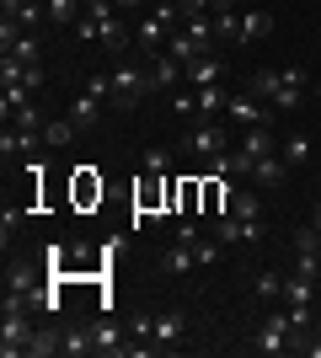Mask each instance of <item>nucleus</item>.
<instances>
[{
	"label": "nucleus",
	"mask_w": 321,
	"mask_h": 358,
	"mask_svg": "<svg viewBox=\"0 0 321 358\" xmlns=\"http://www.w3.org/2000/svg\"><path fill=\"white\" fill-rule=\"evenodd\" d=\"M246 91H252L257 102H268L273 113H294V107H300V96H306L300 86H290V80H284V70H252Z\"/></svg>",
	"instance_id": "1"
},
{
	"label": "nucleus",
	"mask_w": 321,
	"mask_h": 358,
	"mask_svg": "<svg viewBox=\"0 0 321 358\" xmlns=\"http://www.w3.org/2000/svg\"><path fill=\"white\" fill-rule=\"evenodd\" d=\"M107 75H113V102H118V107H129V102H139V96H150V91H155L150 70L134 64V59H118Z\"/></svg>",
	"instance_id": "2"
},
{
	"label": "nucleus",
	"mask_w": 321,
	"mask_h": 358,
	"mask_svg": "<svg viewBox=\"0 0 321 358\" xmlns=\"http://www.w3.org/2000/svg\"><path fill=\"white\" fill-rule=\"evenodd\" d=\"M252 348L268 358L278 353H294V327H290V305H278V310H268V321L257 327V337H252Z\"/></svg>",
	"instance_id": "3"
},
{
	"label": "nucleus",
	"mask_w": 321,
	"mask_h": 358,
	"mask_svg": "<svg viewBox=\"0 0 321 358\" xmlns=\"http://www.w3.org/2000/svg\"><path fill=\"white\" fill-rule=\"evenodd\" d=\"M32 337H38V327H32V310L0 315V353H6V358H22V353L32 348Z\"/></svg>",
	"instance_id": "4"
},
{
	"label": "nucleus",
	"mask_w": 321,
	"mask_h": 358,
	"mask_svg": "<svg viewBox=\"0 0 321 358\" xmlns=\"http://www.w3.org/2000/svg\"><path fill=\"white\" fill-rule=\"evenodd\" d=\"M214 38H199V32H193V27H177V32H171V38H166V54H171V59H177V64H183V70H187V64H193V59H204V54H214Z\"/></svg>",
	"instance_id": "5"
},
{
	"label": "nucleus",
	"mask_w": 321,
	"mask_h": 358,
	"mask_svg": "<svg viewBox=\"0 0 321 358\" xmlns=\"http://www.w3.org/2000/svg\"><path fill=\"white\" fill-rule=\"evenodd\" d=\"M214 236H220V246H252V241L262 236V224L241 220V214H220V220H214Z\"/></svg>",
	"instance_id": "6"
},
{
	"label": "nucleus",
	"mask_w": 321,
	"mask_h": 358,
	"mask_svg": "<svg viewBox=\"0 0 321 358\" xmlns=\"http://www.w3.org/2000/svg\"><path fill=\"white\" fill-rule=\"evenodd\" d=\"M268 113H273V107L257 102L252 91H236V96H225V118H236L241 129H257V123H268Z\"/></svg>",
	"instance_id": "7"
},
{
	"label": "nucleus",
	"mask_w": 321,
	"mask_h": 358,
	"mask_svg": "<svg viewBox=\"0 0 321 358\" xmlns=\"http://www.w3.org/2000/svg\"><path fill=\"white\" fill-rule=\"evenodd\" d=\"M183 331H187L183 310H155V315H150V343L161 348V353H171V348L183 343Z\"/></svg>",
	"instance_id": "8"
},
{
	"label": "nucleus",
	"mask_w": 321,
	"mask_h": 358,
	"mask_svg": "<svg viewBox=\"0 0 321 358\" xmlns=\"http://www.w3.org/2000/svg\"><path fill=\"white\" fill-rule=\"evenodd\" d=\"M225 80V59L220 54H204V59H193L183 70V86H220Z\"/></svg>",
	"instance_id": "9"
},
{
	"label": "nucleus",
	"mask_w": 321,
	"mask_h": 358,
	"mask_svg": "<svg viewBox=\"0 0 321 358\" xmlns=\"http://www.w3.org/2000/svg\"><path fill=\"white\" fill-rule=\"evenodd\" d=\"M284 177H290V166H284V155H257L252 161V187H284Z\"/></svg>",
	"instance_id": "10"
},
{
	"label": "nucleus",
	"mask_w": 321,
	"mask_h": 358,
	"mask_svg": "<svg viewBox=\"0 0 321 358\" xmlns=\"http://www.w3.org/2000/svg\"><path fill=\"white\" fill-rule=\"evenodd\" d=\"M220 150H225V134H220V129H209V123H199V129L187 134V155H199V161H214Z\"/></svg>",
	"instance_id": "11"
},
{
	"label": "nucleus",
	"mask_w": 321,
	"mask_h": 358,
	"mask_svg": "<svg viewBox=\"0 0 321 358\" xmlns=\"http://www.w3.org/2000/svg\"><path fill=\"white\" fill-rule=\"evenodd\" d=\"M150 80H155V91L183 86V64H177V59L166 54V48H161V54H150Z\"/></svg>",
	"instance_id": "12"
},
{
	"label": "nucleus",
	"mask_w": 321,
	"mask_h": 358,
	"mask_svg": "<svg viewBox=\"0 0 321 358\" xmlns=\"http://www.w3.org/2000/svg\"><path fill=\"white\" fill-rule=\"evenodd\" d=\"M139 48H145V54H161V48H166V22H161V16H139Z\"/></svg>",
	"instance_id": "13"
},
{
	"label": "nucleus",
	"mask_w": 321,
	"mask_h": 358,
	"mask_svg": "<svg viewBox=\"0 0 321 358\" xmlns=\"http://www.w3.org/2000/svg\"><path fill=\"white\" fill-rule=\"evenodd\" d=\"M161 268H166L171 278H187V273L199 268V252H193V246H183V241H171V252L161 257Z\"/></svg>",
	"instance_id": "14"
},
{
	"label": "nucleus",
	"mask_w": 321,
	"mask_h": 358,
	"mask_svg": "<svg viewBox=\"0 0 321 358\" xmlns=\"http://www.w3.org/2000/svg\"><path fill=\"white\" fill-rule=\"evenodd\" d=\"M123 348H129V343H123V331L113 327V321H97V327H92V353H118L123 358Z\"/></svg>",
	"instance_id": "15"
},
{
	"label": "nucleus",
	"mask_w": 321,
	"mask_h": 358,
	"mask_svg": "<svg viewBox=\"0 0 321 358\" xmlns=\"http://www.w3.org/2000/svg\"><path fill=\"white\" fill-rule=\"evenodd\" d=\"M273 32V11H241V43H257V38H268Z\"/></svg>",
	"instance_id": "16"
},
{
	"label": "nucleus",
	"mask_w": 321,
	"mask_h": 358,
	"mask_svg": "<svg viewBox=\"0 0 321 358\" xmlns=\"http://www.w3.org/2000/svg\"><path fill=\"white\" fill-rule=\"evenodd\" d=\"M209 16H214V38H220V43H241V11H236V6L209 11Z\"/></svg>",
	"instance_id": "17"
},
{
	"label": "nucleus",
	"mask_w": 321,
	"mask_h": 358,
	"mask_svg": "<svg viewBox=\"0 0 321 358\" xmlns=\"http://www.w3.org/2000/svg\"><path fill=\"white\" fill-rule=\"evenodd\" d=\"M97 198H102V177H97L92 166H80L76 171V203L86 209V203H97Z\"/></svg>",
	"instance_id": "18"
},
{
	"label": "nucleus",
	"mask_w": 321,
	"mask_h": 358,
	"mask_svg": "<svg viewBox=\"0 0 321 358\" xmlns=\"http://www.w3.org/2000/svg\"><path fill=\"white\" fill-rule=\"evenodd\" d=\"M284 305H290V310H311V278L306 273L284 278Z\"/></svg>",
	"instance_id": "19"
},
{
	"label": "nucleus",
	"mask_w": 321,
	"mask_h": 358,
	"mask_svg": "<svg viewBox=\"0 0 321 358\" xmlns=\"http://www.w3.org/2000/svg\"><path fill=\"white\" fill-rule=\"evenodd\" d=\"M262 187H241V193H236V198H230V209L225 214H241V220H262Z\"/></svg>",
	"instance_id": "20"
},
{
	"label": "nucleus",
	"mask_w": 321,
	"mask_h": 358,
	"mask_svg": "<svg viewBox=\"0 0 321 358\" xmlns=\"http://www.w3.org/2000/svg\"><path fill=\"white\" fill-rule=\"evenodd\" d=\"M59 353H64V358L92 353V327H86V331H80V327H64V331H59Z\"/></svg>",
	"instance_id": "21"
},
{
	"label": "nucleus",
	"mask_w": 321,
	"mask_h": 358,
	"mask_svg": "<svg viewBox=\"0 0 321 358\" xmlns=\"http://www.w3.org/2000/svg\"><path fill=\"white\" fill-rule=\"evenodd\" d=\"M80 16H86L80 0H48V22H54V27H76Z\"/></svg>",
	"instance_id": "22"
},
{
	"label": "nucleus",
	"mask_w": 321,
	"mask_h": 358,
	"mask_svg": "<svg viewBox=\"0 0 321 358\" xmlns=\"http://www.w3.org/2000/svg\"><path fill=\"white\" fill-rule=\"evenodd\" d=\"M193 102H199V123H209L220 107H225V91L220 86H193Z\"/></svg>",
	"instance_id": "23"
},
{
	"label": "nucleus",
	"mask_w": 321,
	"mask_h": 358,
	"mask_svg": "<svg viewBox=\"0 0 321 358\" xmlns=\"http://www.w3.org/2000/svg\"><path fill=\"white\" fill-rule=\"evenodd\" d=\"M97 107H102V96H97V91H80V96H76V107H70L76 129H92V123H97Z\"/></svg>",
	"instance_id": "24"
},
{
	"label": "nucleus",
	"mask_w": 321,
	"mask_h": 358,
	"mask_svg": "<svg viewBox=\"0 0 321 358\" xmlns=\"http://www.w3.org/2000/svg\"><path fill=\"white\" fill-rule=\"evenodd\" d=\"M76 134H80V129H76V118H48V123H43V139H48L54 150H64Z\"/></svg>",
	"instance_id": "25"
},
{
	"label": "nucleus",
	"mask_w": 321,
	"mask_h": 358,
	"mask_svg": "<svg viewBox=\"0 0 321 358\" xmlns=\"http://www.w3.org/2000/svg\"><path fill=\"white\" fill-rule=\"evenodd\" d=\"M241 150L252 155V161H257V155H273V134H268V123H257V129H246Z\"/></svg>",
	"instance_id": "26"
},
{
	"label": "nucleus",
	"mask_w": 321,
	"mask_h": 358,
	"mask_svg": "<svg viewBox=\"0 0 321 358\" xmlns=\"http://www.w3.org/2000/svg\"><path fill=\"white\" fill-rule=\"evenodd\" d=\"M306 161H311V134H290L284 139V166L294 171V166H306Z\"/></svg>",
	"instance_id": "27"
},
{
	"label": "nucleus",
	"mask_w": 321,
	"mask_h": 358,
	"mask_svg": "<svg viewBox=\"0 0 321 358\" xmlns=\"http://www.w3.org/2000/svg\"><path fill=\"white\" fill-rule=\"evenodd\" d=\"M6 54H11V59H22V64H38V32H22Z\"/></svg>",
	"instance_id": "28"
},
{
	"label": "nucleus",
	"mask_w": 321,
	"mask_h": 358,
	"mask_svg": "<svg viewBox=\"0 0 321 358\" xmlns=\"http://www.w3.org/2000/svg\"><path fill=\"white\" fill-rule=\"evenodd\" d=\"M252 284H257V294H262V299H284V278H278L273 268H262Z\"/></svg>",
	"instance_id": "29"
},
{
	"label": "nucleus",
	"mask_w": 321,
	"mask_h": 358,
	"mask_svg": "<svg viewBox=\"0 0 321 358\" xmlns=\"http://www.w3.org/2000/svg\"><path fill=\"white\" fill-rule=\"evenodd\" d=\"M166 166H171V150H145V177H166Z\"/></svg>",
	"instance_id": "30"
},
{
	"label": "nucleus",
	"mask_w": 321,
	"mask_h": 358,
	"mask_svg": "<svg viewBox=\"0 0 321 358\" xmlns=\"http://www.w3.org/2000/svg\"><path fill=\"white\" fill-rule=\"evenodd\" d=\"M27 353H32V358H48V353H59V331H38Z\"/></svg>",
	"instance_id": "31"
},
{
	"label": "nucleus",
	"mask_w": 321,
	"mask_h": 358,
	"mask_svg": "<svg viewBox=\"0 0 321 358\" xmlns=\"http://www.w3.org/2000/svg\"><path fill=\"white\" fill-rule=\"evenodd\" d=\"M171 113H177V118H193V123H199V102H193V91H177V96H171Z\"/></svg>",
	"instance_id": "32"
},
{
	"label": "nucleus",
	"mask_w": 321,
	"mask_h": 358,
	"mask_svg": "<svg viewBox=\"0 0 321 358\" xmlns=\"http://www.w3.org/2000/svg\"><path fill=\"white\" fill-rule=\"evenodd\" d=\"M16 107H27V86H6V96H0V113L11 118Z\"/></svg>",
	"instance_id": "33"
},
{
	"label": "nucleus",
	"mask_w": 321,
	"mask_h": 358,
	"mask_svg": "<svg viewBox=\"0 0 321 358\" xmlns=\"http://www.w3.org/2000/svg\"><path fill=\"white\" fill-rule=\"evenodd\" d=\"M6 123H16V129H43V118H38V107H32V102H27V107H16Z\"/></svg>",
	"instance_id": "34"
},
{
	"label": "nucleus",
	"mask_w": 321,
	"mask_h": 358,
	"mask_svg": "<svg viewBox=\"0 0 321 358\" xmlns=\"http://www.w3.org/2000/svg\"><path fill=\"white\" fill-rule=\"evenodd\" d=\"M16 224H22V209H11V203H6V214H0V241H6V246H11Z\"/></svg>",
	"instance_id": "35"
},
{
	"label": "nucleus",
	"mask_w": 321,
	"mask_h": 358,
	"mask_svg": "<svg viewBox=\"0 0 321 358\" xmlns=\"http://www.w3.org/2000/svg\"><path fill=\"white\" fill-rule=\"evenodd\" d=\"M6 289H22V294H38V289H32V273H27V268H11V273H6Z\"/></svg>",
	"instance_id": "36"
},
{
	"label": "nucleus",
	"mask_w": 321,
	"mask_h": 358,
	"mask_svg": "<svg viewBox=\"0 0 321 358\" xmlns=\"http://www.w3.org/2000/svg\"><path fill=\"white\" fill-rule=\"evenodd\" d=\"M177 241H183V246H199V224H193V220H183V224H177Z\"/></svg>",
	"instance_id": "37"
},
{
	"label": "nucleus",
	"mask_w": 321,
	"mask_h": 358,
	"mask_svg": "<svg viewBox=\"0 0 321 358\" xmlns=\"http://www.w3.org/2000/svg\"><path fill=\"white\" fill-rule=\"evenodd\" d=\"M311 224H316V230H321V203H316V209H311Z\"/></svg>",
	"instance_id": "38"
},
{
	"label": "nucleus",
	"mask_w": 321,
	"mask_h": 358,
	"mask_svg": "<svg viewBox=\"0 0 321 358\" xmlns=\"http://www.w3.org/2000/svg\"><path fill=\"white\" fill-rule=\"evenodd\" d=\"M311 337H316V343H321V321H316V327H311Z\"/></svg>",
	"instance_id": "39"
},
{
	"label": "nucleus",
	"mask_w": 321,
	"mask_h": 358,
	"mask_svg": "<svg viewBox=\"0 0 321 358\" xmlns=\"http://www.w3.org/2000/svg\"><path fill=\"white\" fill-rule=\"evenodd\" d=\"M118 6H145V0H118Z\"/></svg>",
	"instance_id": "40"
}]
</instances>
